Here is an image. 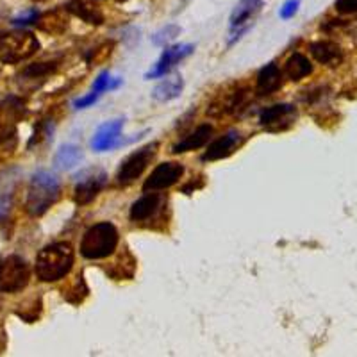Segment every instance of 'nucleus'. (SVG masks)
Returning a JSON list of instances; mask_svg holds the SVG:
<instances>
[{
	"instance_id": "3",
	"label": "nucleus",
	"mask_w": 357,
	"mask_h": 357,
	"mask_svg": "<svg viewBox=\"0 0 357 357\" xmlns=\"http://www.w3.org/2000/svg\"><path fill=\"white\" fill-rule=\"evenodd\" d=\"M118 231L113 223L101 222L90 227L81 241V254L86 259H105L116 250Z\"/></svg>"
},
{
	"instance_id": "8",
	"label": "nucleus",
	"mask_w": 357,
	"mask_h": 357,
	"mask_svg": "<svg viewBox=\"0 0 357 357\" xmlns=\"http://www.w3.org/2000/svg\"><path fill=\"white\" fill-rule=\"evenodd\" d=\"M183 174L184 166L181 163H161V165L156 166V170L145 181L143 192H159V190L174 186L175 183H178V178L183 177Z\"/></svg>"
},
{
	"instance_id": "10",
	"label": "nucleus",
	"mask_w": 357,
	"mask_h": 357,
	"mask_svg": "<svg viewBox=\"0 0 357 357\" xmlns=\"http://www.w3.org/2000/svg\"><path fill=\"white\" fill-rule=\"evenodd\" d=\"M193 52V45H175V47L166 48L163 56L159 57V61L154 65V68L148 72L145 77L147 79H159V77H165L168 72L174 68L177 63H181L183 59H186L190 54Z\"/></svg>"
},
{
	"instance_id": "23",
	"label": "nucleus",
	"mask_w": 357,
	"mask_h": 357,
	"mask_svg": "<svg viewBox=\"0 0 357 357\" xmlns=\"http://www.w3.org/2000/svg\"><path fill=\"white\" fill-rule=\"evenodd\" d=\"M120 84H122V79H113L111 75H109V72H102V74L95 79L92 92L95 93V95L102 96L105 92L116 90Z\"/></svg>"
},
{
	"instance_id": "12",
	"label": "nucleus",
	"mask_w": 357,
	"mask_h": 357,
	"mask_svg": "<svg viewBox=\"0 0 357 357\" xmlns=\"http://www.w3.org/2000/svg\"><path fill=\"white\" fill-rule=\"evenodd\" d=\"M123 129V120H111V122H105L104 125L99 127V131L95 132L92 140V147L96 152H105V150H111L118 145L120 141V134H122Z\"/></svg>"
},
{
	"instance_id": "5",
	"label": "nucleus",
	"mask_w": 357,
	"mask_h": 357,
	"mask_svg": "<svg viewBox=\"0 0 357 357\" xmlns=\"http://www.w3.org/2000/svg\"><path fill=\"white\" fill-rule=\"evenodd\" d=\"M31 279V268L20 256H8L0 261V293L22 292Z\"/></svg>"
},
{
	"instance_id": "19",
	"label": "nucleus",
	"mask_w": 357,
	"mask_h": 357,
	"mask_svg": "<svg viewBox=\"0 0 357 357\" xmlns=\"http://www.w3.org/2000/svg\"><path fill=\"white\" fill-rule=\"evenodd\" d=\"M211 134H213V127L211 125H201L196 127L195 131L192 132L190 136H186L184 140H181L178 143L174 145L172 152L174 154H183V152H190V150H195V148L204 147L207 141H210Z\"/></svg>"
},
{
	"instance_id": "9",
	"label": "nucleus",
	"mask_w": 357,
	"mask_h": 357,
	"mask_svg": "<svg viewBox=\"0 0 357 357\" xmlns=\"http://www.w3.org/2000/svg\"><path fill=\"white\" fill-rule=\"evenodd\" d=\"M263 8V0H240L236 4L234 11L231 14V32H232V39L234 41L236 38H240L249 26L252 23L254 18L259 14Z\"/></svg>"
},
{
	"instance_id": "18",
	"label": "nucleus",
	"mask_w": 357,
	"mask_h": 357,
	"mask_svg": "<svg viewBox=\"0 0 357 357\" xmlns=\"http://www.w3.org/2000/svg\"><path fill=\"white\" fill-rule=\"evenodd\" d=\"M65 9L86 23H92V26H101L104 22V14H102L101 9L88 0H70Z\"/></svg>"
},
{
	"instance_id": "14",
	"label": "nucleus",
	"mask_w": 357,
	"mask_h": 357,
	"mask_svg": "<svg viewBox=\"0 0 357 357\" xmlns=\"http://www.w3.org/2000/svg\"><path fill=\"white\" fill-rule=\"evenodd\" d=\"M309 52L311 56L320 63V65L325 66H340L343 63V50H341L340 45H336L334 41H314V43L309 45Z\"/></svg>"
},
{
	"instance_id": "6",
	"label": "nucleus",
	"mask_w": 357,
	"mask_h": 357,
	"mask_svg": "<svg viewBox=\"0 0 357 357\" xmlns=\"http://www.w3.org/2000/svg\"><path fill=\"white\" fill-rule=\"evenodd\" d=\"M157 152V143H148L145 147H141L140 150L132 152L131 156L127 157L125 161L122 163L120 170L116 174V183L120 186H129L132 184L138 177H141V174L145 172L150 161L154 159Z\"/></svg>"
},
{
	"instance_id": "22",
	"label": "nucleus",
	"mask_w": 357,
	"mask_h": 357,
	"mask_svg": "<svg viewBox=\"0 0 357 357\" xmlns=\"http://www.w3.org/2000/svg\"><path fill=\"white\" fill-rule=\"evenodd\" d=\"M183 88H184V83H183V79H181V77L166 79L165 83H161L159 86L156 88V90H154L152 96L159 102L174 101V99H177V96L181 95Z\"/></svg>"
},
{
	"instance_id": "4",
	"label": "nucleus",
	"mask_w": 357,
	"mask_h": 357,
	"mask_svg": "<svg viewBox=\"0 0 357 357\" xmlns=\"http://www.w3.org/2000/svg\"><path fill=\"white\" fill-rule=\"evenodd\" d=\"M39 41L31 32L18 31L0 36V61L14 65L38 52Z\"/></svg>"
},
{
	"instance_id": "7",
	"label": "nucleus",
	"mask_w": 357,
	"mask_h": 357,
	"mask_svg": "<svg viewBox=\"0 0 357 357\" xmlns=\"http://www.w3.org/2000/svg\"><path fill=\"white\" fill-rule=\"evenodd\" d=\"M296 109L292 104H275L266 108L259 116V125L268 132L287 131L295 123Z\"/></svg>"
},
{
	"instance_id": "15",
	"label": "nucleus",
	"mask_w": 357,
	"mask_h": 357,
	"mask_svg": "<svg viewBox=\"0 0 357 357\" xmlns=\"http://www.w3.org/2000/svg\"><path fill=\"white\" fill-rule=\"evenodd\" d=\"M240 143V132L231 131L223 134L222 138L214 140L210 145V148L205 150V154L202 156L204 161H218V159H223V157H229L236 150Z\"/></svg>"
},
{
	"instance_id": "31",
	"label": "nucleus",
	"mask_w": 357,
	"mask_h": 357,
	"mask_svg": "<svg viewBox=\"0 0 357 357\" xmlns=\"http://www.w3.org/2000/svg\"><path fill=\"white\" fill-rule=\"evenodd\" d=\"M9 210H11V196L0 195V220H4L8 216Z\"/></svg>"
},
{
	"instance_id": "30",
	"label": "nucleus",
	"mask_w": 357,
	"mask_h": 357,
	"mask_svg": "<svg viewBox=\"0 0 357 357\" xmlns=\"http://www.w3.org/2000/svg\"><path fill=\"white\" fill-rule=\"evenodd\" d=\"M99 99H101V96L95 95V93H93V92H90V93H88V95H84V96H81V99H77V101L74 102V105L77 109H86V108H90V105L95 104V102L99 101Z\"/></svg>"
},
{
	"instance_id": "17",
	"label": "nucleus",
	"mask_w": 357,
	"mask_h": 357,
	"mask_svg": "<svg viewBox=\"0 0 357 357\" xmlns=\"http://www.w3.org/2000/svg\"><path fill=\"white\" fill-rule=\"evenodd\" d=\"M66 13H63L61 9L47 11V13L39 14L38 20H36V27L41 32H47V34H63L66 31V27H68V17H66Z\"/></svg>"
},
{
	"instance_id": "16",
	"label": "nucleus",
	"mask_w": 357,
	"mask_h": 357,
	"mask_svg": "<svg viewBox=\"0 0 357 357\" xmlns=\"http://www.w3.org/2000/svg\"><path fill=\"white\" fill-rule=\"evenodd\" d=\"M283 86V72L275 63H268L257 74V92L261 95H272Z\"/></svg>"
},
{
	"instance_id": "26",
	"label": "nucleus",
	"mask_w": 357,
	"mask_h": 357,
	"mask_svg": "<svg viewBox=\"0 0 357 357\" xmlns=\"http://www.w3.org/2000/svg\"><path fill=\"white\" fill-rule=\"evenodd\" d=\"M298 6H300V0H286L283 8H280L279 17L283 18V20H289V18H293L296 14Z\"/></svg>"
},
{
	"instance_id": "28",
	"label": "nucleus",
	"mask_w": 357,
	"mask_h": 357,
	"mask_svg": "<svg viewBox=\"0 0 357 357\" xmlns=\"http://www.w3.org/2000/svg\"><path fill=\"white\" fill-rule=\"evenodd\" d=\"M336 11L341 14L357 13V0H336Z\"/></svg>"
},
{
	"instance_id": "13",
	"label": "nucleus",
	"mask_w": 357,
	"mask_h": 357,
	"mask_svg": "<svg viewBox=\"0 0 357 357\" xmlns=\"http://www.w3.org/2000/svg\"><path fill=\"white\" fill-rule=\"evenodd\" d=\"M163 204H165V196L159 195V193H147L132 204L131 220L132 222H147L152 216H156Z\"/></svg>"
},
{
	"instance_id": "21",
	"label": "nucleus",
	"mask_w": 357,
	"mask_h": 357,
	"mask_svg": "<svg viewBox=\"0 0 357 357\" xmlns=\"http://www.w3.org/2000/svg\"><path fill=\"white\" fill-rule=\"evenodd\" d=\"M83 159V150L77 145H63L56 154V166L59 170H72Z\"/></svg>"
},
{
	"instance_id": "11",
	"label": "nucleus",
	"mask_w": 357,
	"mask_h": 357,
	"mask_svg": "<svg viewBox=\"0 0 357 357\" xmlns=\"http://www.w3.org/2000/svg\"><path fill=\"white\" fill-rule=\"evenodd\" d=\"M105 174L102 170H93L90 172V175L81 181V183L75 186V193H74V201L77 202L79 205H86L95 198L101 190L104 187L105 184Z\"/></svg>"
},
{
	"instance_id": "24",
	"label": "nucleus",
	"mask_w": 357,
	"mask_h": 357,
	"mask_svg": "<svg viewBox=\"0 0 357 357\" xmlns=\"http://www.w3.org/2000/svg\"><path fill=\"white\" fill-rule=\"evenodd\" d=\"M17 147V131L9 123H0V152H13Z\"/></svg>"
},
{
	"instance_id": "27",
	"label": "nucleus",
	"mask_w": 357,
	"mask_h": 357,
	"mask_svg": "<svg viewBox=\"0 0 357 357\" xmlns=\"http://www.w3.org/2000/svg\"><path fill=\"white\" fill-rule=\"evenodd\" d=\"M177 34H178V27L168 26V27H166V29H163L161 32H157L156 38H154V43L163 45V43H166V41H170V39H174Z\"/></svg>"
},
{
	"instance_id": "29",
	"label": "nucleus",
	"mask_w": 357,
	"mask_h": 357,
	"mask_svg": "<svg viewBox=\"0 0 357 357\" xmlns=\"http://www.w3.org/2000/svg\"><path fill=\"white\" fill-rule=\"evenodd\" d=\"M39 13L36 11V9H31V11H27V13H22L20 17H17L13 20L14 26H29V23H36V20H38Z\"/></svg>"
},
{
	"instance_id": "25",
	"label": "nucleus",
	"mask_w": 357,
	"mask_h": 357,
	"mask_svg": "<svg viewBox=\"0 0 357 357\" xmlns=\"http://www.w3.org/2000/svg\"><path fill=\"white\" fill-rule=\"evenodd\" d=\"M52 70H54L52 63H39V65L29 66V68L23 72V75H26V77L36 79V77H43V75H47L48 72H52Z\"/></svg>"
},
{
	"instance_id": "2",
	"label": "nucleus",
	"mask_w": 357,
	"mask_h": 357,
	"mask_svg": "<svg viewBox=\"0 0 357 357\" xmlns=\"http://www.w3.org/2000/svg\"><path fill=\"white\" fill-rule=\"evenodd\" d=\"M61 195V183L50 172H38L32 175L29 192H27L26 210L31 216H41L47 213Z\"/></svg>"
},
{
	"instance_id": "32",
	"label": "nucleus",
	"mask_w": 357,
	"mask_h": 357,
	"mask_svg": "<svg viewBox=\"0 0 357 357\" xmlns=\"http://www.w3.org/2000/svg\"><path fill=\"white\" fill-rule=\"evenodd\" d=\"M32 2H47V0H32Z\"/></svg>"
},
{
	"instance_id": "1",
	"label": "nucleus",
	"mask_w": 357,
	"mask_h": 357,
	"mask_svg": "<svg viewBox=\"0 0 357 357\" xmlns=\"http://www.w3.org/2000/svg\"><path fill=\"white\" fill-rule=\"evenodd\" d=\"M74 266V249L70 243L47 245L36 257V275L41 283H56L70 274Z\"/></svg>"
},
{
	"instance_id": "20",
	"label": "nucleus",
	"mask_w": 357,
	"mask_h": 357,
	"mask_svg": "<svg viewBox=\"0 0 357 357\" xmlns=\"http://www.w3.org/2000/svg\"><path fill=\"white\" fill-rule=\"evenodd\" d=\"M311 72H313V65H311V61L304 54H292V56L287 57V61L284 63V74L292 81H302L307 75H311Z\"/></svg>"
}]
</instances>
